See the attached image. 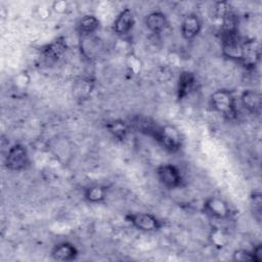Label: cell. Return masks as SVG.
<instances>
[{"label": "cell", "mask_w": 262, "mask_h": 262, "mask_svg": "<svg viewBox=\"0 0 262 262\" xmlns=\"http://www.w3.org/2000/svg\"><path fill=\"white\" fill-rule=\"evenodd\" d=\"M68 7H69V4L67 1L64 0H58V1H54L52 2L51 4V9L56 12V13H64L67 10H68Z\"/></svg>", "instance_id": "cell-23"}, {"label": "cell", "mask_w": 262, "mask_h": 262, "mask_svg": "<svg viewBox=\"0 0 262 262\" xmlns=\"http://www.w3.org/2000/svg\"><path fill=\"white\" fill-rule=\"evenodd\" d=\"M232 260L236 262H254L252 251H248L245 249L235 250L232 253Z\"/></svg>", "instance_id": "cell-22"}, {"label": "cell", "mask_w": 262, "mask_h": 262, "mask_svg": "<svg viewBox=\"0 0 262 262\" xmlns=\"http://www.w3.org/2000/svg\"><path fill=\"white\" fill-rule=\"evenodd\" d=\"M79 251L76 246L69 242H61L56 244L50 252V256L53 260L61 262L74 261L77 259Z\"/></svg>", "instance_id": "cell-10"}, {"label": "cell", "mask_w": 262, "mask_h": 262, "mask_svg": "<svg viewBox=\"0 0 262 262\" xmlns=\"http://www.w3.org/2000/svg\"><path fill=\"white\" fill-rule=\"evenodd\" d=\"M100 26L99 19L93 14L83 15L77 24V30L82 37H89L95 33Z\"/></svg>", "instance_id": "cell-16"}, {"label": "cell", "mask_w": 262, "mask_h": 262, "mask_svg": "<svg viewBox=\"0 0 262 262\" xmlns=\"http://www.w3.org/2000/svg\"><path fill=\"white\" fill-rule=\"evenodd\" d=\"M254 262H261L262 261V244H257L254 246L252 250Z\"/></svg>", "instance_id": "cell-24"}, {"label": "cell", "mask_w": 262, "mask_h": 262, "mask_svg": "<svg viewBox=\"0 0 262 262\" xmlns=\"http://www.w3.org/2000/svg\"><path fill=\"white\" fill-rule=\"evenodd\" d=\"M202 210L204 214L216 220H226L231 215V209L228 203L217 195L207 198L203 204Z\"/></svg>", "instance_id": "cell-6"}, {"label": "cell", "mask_w": 262, "mask_h": 262, "mask_svg": "<svg viewBox=\"0 0 262 262\" xmlns=\"http://www.w3.org/2000/svg\"><path fill=\"white\" fill-rule=\"evenodd\" d=\"M107 187L100 184L88 186L84 191V198L88 203L99 204L106 199Z\"/></svg>", "instance_id": "cell-18"}, {"label": "cell", "mask_w": 262, "mask_h": 262, "mask_svg": "<svg viewBox=\"0 0 262 262\" xmlns=\"http://www.w3.org/2000/svg\"><path fill=\"white\" fill-rule=\"evenodd\" d=\"M156 175L160 183L168 189L178 188L183 183L181 171L172 164L160 165L156 169Z\"/></svg>", "instance_id": "cell-7"}, {"label": "cell", "mask_w": 262, "mask_h": 262, "mask_svg": "<svg viewBox=\"0 0 262 262\" xmlns=\"http://www.w3.org/2000/svg\"><path fill=\"white\" fill-rule=\"evenodd\" d=\"M125 218L133 227L143 232L158 231L163 226V221L150 213H128Z\"/></svg>", "instance_id": "cell-4"}, {"label": "cell", "mask_w": 262, "mask_h": 262, "mask_svg": "<svg viewBox=\"0 0 262 262\" xmlns=\"http://www.w3.org/2000/svg\"><path fill=\"white\" fill-rule=\"evenodd\" d=\"M30 164L28 149L20 143L11 145L5 157V167L10 171H23Z\"/></svg>", "instance_id": "cell-5"}, {"label": "cell", "mask_w": 262, "mask_h": 262, "mask_svg": "<svg viewBox=\"0 0 262 262\" xmlns=\"http://www.w3.org/2000/svg\"><path fill=\"white\" fill-rule=\"evenodd\" d=\"M260 59V45L255 39L244 40V55L242 64L247 68L255 67Z\"/></svg>", "instance_id": "cell-11"}, {"label": "cell", "mask_w": 262, "mask_h": 262, "mask_svg": "<svg viewBox=\"0 0 262 262\" xmlns=\"http://www.w3.org/2000/svg\"><path fill=\"white\" fill-rule=\"evenodd\" d=\"M211 107L227 120L237 117L236 101L233 93L228 89H218L210 96Z\"/></svg>", "instance_id": "cell-1"}, {"label": "cell", "mask_w": 262, "mask_h": 262, "mask_svg": "<svg viewBox=\"0 0 262 262\" xmlns=\"http://www.w3.org/2000/svg\"><path fill=\"white\" fill-rule=\"evenodd\" d=\"M134 24L135 18L133 11L130 8H124L117 15L113 25V30L117 35L123 37L131 32Z\"/></svg>", "instance_id": "cell-8"}, {"label": "cell", "mask_w": 262, "mask_h": 262, "mask_svg": "<svg viewBox=\"0 0 262 262\" xmlns=\"http://www.w3.org/2000/svg\"><path fill=\"white\" fill-rule=\"evenodd\" d=\"M93 89V82L90 79H81L75 85V93L79 95V97L86 98Z\"/></svg>", "instance_id": "cell-21"}, {"label": "cell", "mask_w": 262, "mask_h": 262, "mask_svg": "<svg viewBox=\"0 0 262 262\" xmlns=\"http://www.w3.org/2000/svg\"><path fill=\"white\" fill-rule=\"evenodd\" d=\"M243 106L252 115H259L262 106L261 94L254 89H246L241 94Z\"/></svg>", "instance_id": "cell-12"}, {"label": "cell", "mask_w": 262, "mask_h": 262, "mask_svg": "<svg viewBox=\"0 0 262 262\" xmlns=\"http://www.w3.org/2000/svg\"><path fill=\"white\" fill-rule=\"evenodd\" d=\"M250 208L254 214V217L260 221L262 214V196L259 191H253L250 194Z\"/></svg>", "instance_id": "cell-20"}, {"label": "cell", "mask_w": 262, "mask_h": 262, "mask_svg": "<svg viewBox=\"0 0 262 262\" xmlns=\"http://www.w3.org/2000/svg\"><path fill=\"white\" fill-rule=\"evenodd\" d=\"M67 50V43L63 39L58 38L51 42L50 44H47L45 47L42 48L41 54L43 58L49 62L56 61Z\"/></svg>", "instance_id": "cell-15"}, {"label": "cell", "mask_w": 262, "mask_h": 262, "mask_svg": "<svg viewBox=\"0 0 262 262\" xmlns=\"http://www.w3.org/2000/svg\"><path fill=\"white\" fill-rule=\"evenodd\" d=\"M209 241L211 245L216 249H223L227 246L229 236L223 228L213 227L209 233Z\"/></svg>", "instance_id": "cell-19"}, {"label": "cell", "mask_w": 262, "mask_h": 262, "mask_svg": "<svg viewBox=\"0 0 262 262\" xmlns=\"http://www.w3.org/2000/svg\"><path fill=\"white\" fill-rule=\"evenodd\" d=\"M168 18L162 11H152L144 18V25L151 33L160 34L168 27Z\"/></svg>", "instance_id": "cell-14"}, {"label": "cell", "mask_w": 262, "mask_h": 262, "mask_svg": "<svg viewBox=\"0 0 262 262\" xmlns=\"http://www.w3.org/2000/svg\"><path fill=\"white\" fill-rule=\"evenodd\" d=\"M154 138L168 151L176 152L182 146V136L180 131L173 125L158 127Z\"/></svg>", "instance_id": "cell-2"}, {"label": "cell", "mask_w": 262, "mask_h": 262, "mask_svg": "<svg viewBox=\"0 0 262 262\" xmlns=\"http://www.w3.org/2000/svg\"><path fill=\"white\" fill-rule=\"evenodd\" d=\"M196 83V79L193 73L189 71H183L177 81V98L182 100L187 97L193 90Z\"/></svg>", "instance_id": "cell-13"}, {"label": "cell", "mask_w": 262, "mask_h": 262, "mask_svg": "<svg viewBox=\"0 0 262 262\" xmlns=\"http://www.w3.org/2000/svg\"><path fill=\"white\" fill-rule=\"evenodd\" d=\"M202 30V21L198 14L189 13L181 21L180 33L183 39L193 40Z\"/></svg>", "instance_id": "cell-9"}, {"label": "cell", "mask_w": 262, "mask_h": 262, "mask_svg": "<svg viewBox=\"0 0 262 262\" xmlns=\"http://www.w3.org/2000/svg\"><path fill=\"white\" fill-rule=\"evenodd\" d=\"M105 128L113 137H115L120 141L125 140L130 131L129 125L125 121L120 119L108 121L105 125Z\"/></svg>", "instance_id": "cell-17"}, {"label": "cell", "mask_w": 262, "mask_h": 262, "mask_svg": "<svg viewBox=\"0 0 262 262\" xmlns=\"http://www.w3.org/2000/svg\"><path fill=\"white\" fill-rule=\"evenodd\" d=\"M221 51L226 58L242 62L244 55V40L238 35L237 31L225 32L222 34Z\"/></svg>", "instance_id": "cell-3"}]
</instances>
